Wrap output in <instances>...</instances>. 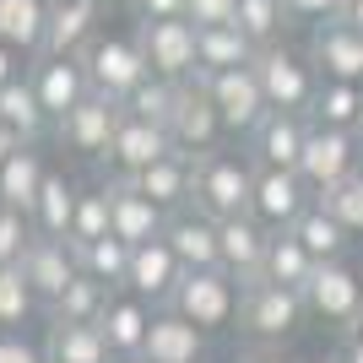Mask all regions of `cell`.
Listing matches in <instances>:
<instances>
[{
  "instance_id": "30bf717a",
  "label": "cell",
  "mask_w": 363,
  "mask_h": 363,
  "mask_svg": "<svg viewBox=\"0 0 363 363\" xmlns=\"http://www.w3.org/2000/svg\"><path fill=\"white\" fill-rule=\"evenodd\" d=\"M309 206H315V190H309V179H303L298 168H260V174H255L250 212L272 228V233H288Z\"/></svg>"
},
{
  "instance_id": "5bb4252c",
  "label": "cell",
  "mask_w": 363,
  "mask_h": 363,
  "mask_svg": "<svg viewBox=\"0 0 363 363\" xmlns=\"http://www.w3.org/2000/svg\"><path fill=\"white\" fill-rule=\"evenodd\" d=\"M303 55L315 60L320 82H363V33L352 28L347 16H336V22H315Z\"/></svg>"
},
{
  "instance_id": "e575fe53",
  "label": "cell",
  "mask_w": 363,
  "mask_h": 363,
  "mask_svg": "<svg viewBox=\"0 0 363 363\" xmlns=\"http://www.w3.org/2000/svg\"><path fill=\"white\" fill-rule=\"evenodd\" d=\"M130 250L136 244H125L120 233H104V239H92L82 250V272L108 282V288H125V277H130Z\"/></svg>"
},
{
  "instance_id": "52a82bcc",
  "label": "cell",
  "mask_w": 363,
  "mask_h": 363,
  "mask_svg": "<svg viewBox=\"0 0 363 363\" xmlns=\"http://www.w3.org/2000/svg\"><path fill=\"white\" fill-rule=\"evenodd\" d=\"M363 168V136L358 130H336V125H315L309 120V141H303L298 174L309 179L315 196H325L331 184H342L347 174Z\"/></svg>"
},
{
  "instance_id": "f546056e",
  "label": "cell",
  "mask_w": 363,
  "mask_h": 363,
  "mask_svg": "<svg viewBox=\"0 0 363 363\" xmlns=\"http://www.w3.org/2000/svg\"><path fill=\"white\" fill-rule=\"evenodd\" d=\"M44 152L33 147V141H22V147L0 163V206H16V212L33 217V201H38V190H44Z\"/></svg>"
},
{
  "instance_id": "d4e9b609",
  "label": "cell",
  "mask_w": 363,
  "mask_h": 363,
  "mask_svg": "<svg viewBox=\"0 0 363 363\" xmlns=\"http://www.w3.org/2000/svg\"><path fill=\"white\" fill-rule=\"evenodd\" d=\"M44 358L49 363H114V347H108L98 320H49Z\"/></svg>"
},
{
  "instance_id": "8fae6325",
  "label": "cell",
  "mask_w": 363,
  "mask_h": 363,
  "mask_svg": "<svg viewBox=\"0 0 363 363\" xmlns=\"http://www.w3.org/2000/svg\"><path fill=\"white\" fill-rule=\"evenodd\" d=\"M303 303H309V315H315V320L347 331L352 315L363 309V277L352 272L347 260H320L315 277H309V288H303Z\"/></svg>"
},
{
  "instance_id": "db71d44e",
  "label": "cell",
  "mask_w": 363,
  "mask_h": 363,
  "mask_svg": "<svg viewBox=\"0 0 363 363\" xmlns=\"http://www.w3.org/2000/svg\"><path fill=\"white\" fill-rule=\"evenodd\" d=\"M108 6H130V0H108Z\"/></svg>"
},
{
  "instance_id": "ee69618b",
  "label": "cell",
  "mask_w": 363,
  "mask_h": 363,
  "mask_svg": "<svg viewBox=\"0 0 363 363\" xmlns=\"http://www.w3.org/2000/svg\"><path fill=\"white\" fill-rule=\"evenodd\" d=\"M282 6H288L293 22H309V28H315V22H336L347 0H282Z\"/></svg>"
},
{
  "instance_id": "9c48e42d",
  "label": "cell",
  "mask_w": 363,
  "mask_h": 363,
  "mask_svg": "<svg viewBox=\"0 0 363 363\" xmlns=\"http://www.w3.org/2000/svg\"><path fill=\"white\" fill-rule=\"evenodd\" d=\"M136 38H141V55H147V65L157 76H168V82L201 76V65H196V22H190V16L136 22Z\"/></svg>"
},
{
  "instance_id": "277c9868",
  "label": "cell",
  "mask_w": 363,
  "mask_h": 363,
  "mask_svg": "<svg viewBox=\"0 0 363 363\" xmlns=\"http://www.w3.org/2000/svg\"><path fill=\"white\" fill-rule=\"evenodd\" d=\"M82 65H87L92 92H104V98H114V104H125V98L152 76L136 33H98V38L82 49Z\"/></svg>"
},
{
  "instance_id": "d6986e66",
  "label": "cell",
  "mask_w": 363,
  "mask_h": 363,
  "mask_svg": "<svg viewBox=\"0 0 363 363\" xmlns=\"http://www.w3.org/2000/svg\"><path fill=\"white\" fill-rule=\"evenodd\" d=\"M163 239L174 244V255L184 260V272H201V266H223V239H217V217H206L190 201L179 212H168Z\"/></svg>"
},
{
  "instance_id": "7c38bea8",
  "label": "cell",
  "mask_w": 363,
  "mask_h": 363,
  "mask_svg": "<svg viewBox=\"0 0 363 363\" xmlns=\"http://www.w3.org/2000/svg\"><path fill=\"white\" fill-rule=\"evenodd\" d=\"M22 277H28V288L38 293V303H44V315H49L55 298L82 277V250H76L71 239H49V233H38V239L28 244V255H22Z\"/></svg>"
},
{
  "instance_id": "836d02e7",
  "label": "cell",
  "mask_w": 363,
  "mask_h": 363,
  "mask_svg": "<svg viewBox=\"0 0 363 363\" xmlns=\"http://www.w3.org/2000/svg\"><path fill=\"white\" fill-rule=\"evenodd\" d=\"M315 125H336V130H358L363 125V82H320L315 104H309Z\"/></svg>"
},
{
  "instance_id": "3957f363",
  "label": "cell",
  "mask_w": 363,
  "mask_h": 363,
  "mask_svg": "<svg viewBox=\"0 0 363 363\" xmlns=\"http://www.w3.org/2000/svg\"><path fill=\"white\" fill-rule=\"evenodd\" d=\"M239 303H244V282L233 272H223V266H201V272H184L179 288H174V298H168V309H179L190 325H201V331H228L233 320H239Z\"/></svg>"
},
{
  "instance_id": "5b68a950",
  "label": "cell",
  "mask_w": 363,
  "mask_h": 363,
  "mask_svg": "<svg viewBox=\"0 0 363 363\" xmlns=\"http://www.w3.org/2000/svg\"><path fill=\"white\" fill-rule=\"evenodd\" d=\"M255 76H260V87H266V104L288 108V114H309V104H315V92H320L315 60L298 55V49H288V38L266 44L255 55Z\"/></svg>"
},
{
  "instance_id": "f907efd6",
  "label": "cell",
  "mask_w": 363,
  "mask_h": 363,
  "mask_svg": "<svg viewBox=\"0 0 363 363\" xmlns=\"http://www.w3.org/2000/svg\"><path fill=\"white\" fill-rule=\"evenodd\" d=\"M16 147H22V141H16V136H11V130H6V125H0V163H6V157H11V152H16Z\"/></svg>"
},
{
  "instance_id": "f1b7e54d",
  "label": "cell",
  "mask_w": 363,
  "mask_h": 363,
  "mask_svg": "<svg viewBox=\"0 0 363 363\" xmlns=\"http://www.w3.org/2000/svg\"><path fill=\"white\" fill-rule=\"evenodd\" d=\"M44 28H49V0H0V44L38 60L44 55Z\"/></svg>"
},
{
  "instance_id": "4316f807",
  "label": "cell",
  "mask_w": 363,
  "mask_h": 363,
  "mask_svg": "<svg viewBox=\"0 0 363 363\" xmlns=\"http://www.w3.org/2000/svg\"><path fill=\"white\" fill-rule=\"evenodd\" d=\"M130 179H136L163 212H179V206H190V190H196V157L163 152L152 168H141V174H130Z\"/></svg>"
},
{
  "instance_id": "74e56055",
  "label": "cell",
  "mask_w": 363,
  "mask_h": 363,
  "mask_svg": "<svg viewBox=\"0 0 363 363\" xmlns=\"http://www.w3.org/2000/svg\"><path fill=\"white\" fill-rule=\"evenodd\" d=\"M233 22H239V28L250 33L260 49H266V44H282V38H288V28H293V16H288V6H282V0H239Z\"/></svg>"
},
{
  "instance_id": "ac0fdd59",
  "label": "cell",
  "mask_w": 363,
  "mask_h": 363,
  "mask_svg": "<svg viewBox=\"0 0 363 363\" xmlns=\"http://www.w3.org/2000/svg\"><path fill=\"white\" fill-rule=\"evenodd\" d=\"M108 0H49V28H44V55H82L104 33Z\"/></svg>"
},
{
  "instance_id": "ffe728a7",
  "label": "cell",
  "mask_w": 363,
  "mask_h": 363,
  "mask_svg": "<svg viewBox=\"0 0 363 363\" xmlns=\"http://www.w3.org/2000/svg\"><path fill=\"white\" fill-rule=\"evenodd\" d=\"M152 315H157V303H147L141 293L130 288H114L104 303V315H98V325H104L108 347H114V358H141V347H147V331H152Z\"/></svg>"
},
{
  "instance_id": "6da1fadb",
  "label": "cell",
  "mask_w": 363,
  "mask_h": 363,
  "mask_svg": "<svg viewBox=\"0 0 363 363\" xmlns=\"http://www.w3.org/2000/svg\"><path fill=\"white\" fill-rule=\"evenodd\" d=\"M255 174L260 163L250 157V152L239 147H217V152H201L196 157V190H190V201H196L206 217H239L250 212V196H255Z\"/></svg>"
},
{
  "instance_id": "ab89813d",
  "label": "cell",
  "mask_w": 363,
  "mask_h": 363,
  "mask_svg": "<svg viewBox=\"0 0 363 363\" xmlns=\"http://www.w3.org/2000/svg\"><path fill=\"white\" fill-rule=\"evenodd\" d=\"M174 104H179V82H168V76H157V71H152L147 82H141V87L125 98V108H130V114H141V120H157V125H168Z\"/></svg>"
},
{
  "instance_id": "b9f144b4",
  "label": "cell",
  "mask_w": 363,
  "mask_h": 363,
  "mask_svg": "<svg viewBox=\"0 0 363 363\" xmlns=\"http://www.w3.org/2000/svg\"><path fill=\"white\" fill-rule=\"evenodd\" d=\"M315 201H325V206H331V212L352 228V239L363 233V168H358V174H347L342 184H331V190H325V196H315Z\"/></svg>"
},
{
  "instance_id": "484cf974",
  "label": "cell",
  "mask_w": 363,
  "mask_h": 363,
  "mask_svg": "<svg viewBox=\"0 0 363 363\" xmlns=\"http://www.w3.org/2000/svg\"><path fill=\"white\" fill-rule=\"evenodd\" d=\"M260 44L239 22H223V28H196V65L201 76H217V71H233V65H255Z\"/></svg>"
},
{
  "instance_id": "4dcf8cb0",
  "label": "cell",
  "mask_w": 363,
  "mask_h": 363,
  "mask_svg": "<svg viewBox=\"0 0 363 363\" xmlns=\"http://www.w3.org/2000/svg\"><path fill=\"white\" fill-rule=\"evenodd\" d=\"M76 201H82V184L60 168L44 174V190L33 201V228L49 233V239H71V217H76Z\"/></svg>"
},
{
  "instance_id": "d590c367",
  "label": "cell",
  "mask_w": 363,
  "mask_h": 363,
  "mask_svg": "<svg viewBox=\"0 0 363 363\" xmlns=\"http://www.w3.org/2000/svg\"><path fill=\"white\" fill-rule=\"evenodd\" d=\"M104 233H114V201H108V184H92V190H82V201H76L71 244H76V250H87V244L104 239Z\"/></svg>"
},
{
  "instance_id": "816d5d0a",
  "label": "cell",
  "mask_w": 363,
  "mask_h": 363,
  "mask_svg": "<svg viewBox=\"0 0 363 363\" xmlns=\"http://www.w3.org/2000/svg\"><path fill=\"white\" fill-rule=\"evenodd\" d=\"M347 342H358V347H363V309L352 315V325H347Z\"/></svg>"
},
{
  "instance_id": "603a6c76",
  "label": "cell",
  "mask_w": 363,
  "mask_h": 363,
  "mask_svg": "<svg viewBox=\"0 0 363 363\" xmlns=\"http://www.w3.org/2000/svg\"><path fill=\"white\" fill-rule=\"evenodd\" d=\"M147 363H201L206 358V331L190 325L179 309H157L152 315V331H147V347H141Z\"/></svg>"
},
{
  "instance_id": "7dc6e473",
  "label": "cell",
  "mask_w": 363,
  "mask_h": 363,
  "mask_svg": "<svg viewBox=\"0 0 363 363\" xmlns=\"http://www.w3.org/2000/svg\"><path fill=\"white\" fill-rule=\"evenodd\" d=\"M239 363H293V358H288L282 347H250V352H244Z\"/></svg>"
},
{
  "instance_id": "f35d334b",
  "label": "cell",
  "mask_w": 363,
  "mask_h": 363,
  "mask_svg": "<svg viewBox=\"0 0 363 363\" xmlns=\"http://www.w3.org/2000/svg\"><path fill=\"white\" fill-rule=\"evenodd\" d=\"M108 282H98V277H76L71 288L60 293V298H55V309H49V320H98L104 315V303H108Z\"/></svg>"
},
{
  "instance_id": "44dd1931",
  "label": "cell",
  "mask_w": 363,
  "mask_h": 363,
  "mask_svg": "<svg viewBox=\"0 0 363 363\" xmlns=\"http://www.w3.org/2000/svg\"><path fill=\"white\" fill-rule=\"evenodd\" d=\"M303 141H309V114L272 108V114L250 130V157H255L260 168H298Z\"/></svg>"
},
{
  "instance_id": "d6a6232c",
  "label": "cell",
  "mask_w": 363,
  "mask_h": 363,
  "mask_svg": "<svg viewBox=\"0 0 363 363\" xmlns=\"http://www.w3.org/2000/svg\"><path fill=\"white\" fill-rule=\"evenodd\" d=\"M315 266H320V260L303 250V239L288 228V233H272L260 277H266V282H282V288H298V293H303V288H309V277H315Z\"/></svg>"
},
{
  "instance_id": "cb8c5ba5",
  "label": "cell",
  "mask_w": 363,
  "mask_h": 363,
  "mask_svg": "<svg viewBox=\"0 0 363 363\" xmlns=\"http://www.w3.org/2000/svg\"><path fill=\"white\" fill-rule=\"evenodd\" d=\"M108 201H114V233H120L125 244H147V239L163 233L168 212L141 190L136 179H120V174H114V179H108Z\"/></svg>"
},
{
  "instance_id": "4fadbf2b",
  "label": "cell",
  "mask_w": 363,
  "mask_h": 363,
  "mask_svg": "<svg viewBox=\"0 0 363 363\" xmlns=\"http://www.w3.org/2000/svg\"><path fill=\"white\" fill-rule=\"evenodd\" d=\"M120 114H125V104H114L104 92H87L65 120H55V136H60V147L82 152V157H108V141H114Z\"/></svg>"
},
{
  "instance_id": "f6af8a7d",
  "label": "cell",
  "mask_w": 363,
  "mask_h": 363,
  "mask_svg": "<svg viewBox=\"0 0 363 363\" xmlns=\"http://www.w3.org/2000/svg\"><path fill=\"white\" fill-rule=\"evenodd\" d=\"M0 363H49L22 331H0Z\"/></svg>"
},
{
  "instance_id": "8d00e7d4",
  "label": "cell",
  "mask_w": 363,
  "mask_h": 363,
  "mask_svg": "<svg viewBox=\"0 0 363 363\" xmlns=\"http://www.w3.org/2000/svg\"><path fill=\"white\" fill-rule=\"evenodd\" d=\"M33 315H44V303L28 288L22 266H0V331H22Z\"/></svg>"
},
{
  "instance_id": "7402d4cb",
  "label": "cell",
  "mask_w": 363,
  "mask_h": 363,
  "mask_svg": "<svg viewBox=\"0 0 363 363\" xmlns=\"http://www.w3.org/2000/svg\"><path fill=\"white\" fill-rule=\"evenodd\" d=\"M217 239H223V272H233L239 282H255L260 266H266L272 228L260 223L255 212H239V217H223V223H217Z\"/></svg>"
},
{
  "instance_id": "83f0119b",
  "label": "cell",
  "mask_w": 363,
  "mask_h": 363,
  "mask_svg": "<svg viewBox=\"0 0 363 363\" xmlns=\"http://www.w3.org/2000/svg\"><path fill=\"white\" fill-rule=\"evenodd\" d=\"M0 125H6L16 141H33V147H38V136L55 125V120L44 114V104H38V87H33L28 71H16L11 82L0 87Z\"/></svg>"
},
{
  "instance_id": "2e32d148",
  "label": "cell",
  "mask_w": 363,
  "mask_h": 363,
  "mask_svg": "<svg viewBox=\"0 0 363 363\" xmlns=\"http://www.w3.org/2000/svg\"><path fill=\"white\" fill-rule=\"evenodd\" d=\"M163 152H174V141H168V125L141 120V114H130V108H125L120 125H114V141H108V168H114L120 179H130V174L152 168Z\"/></svg>"
},
{
  "instance_id": "1f68e13d",
  "label": "cell",
  "mask_w": 363,
  "mask_h": 363,
  "mask_svg": "<svg viewBox=\"0 0 363 363\" xmlns=\"http://www.w3.org/2000/svg\"><path fill=\"white\" fill-rule=\"evenodd\" d=\"M293 233L303 239V250H309L315 260H347V250H352V228L342 223L325 201H315V206L293 223Z\"/></svg>"
},
{
  "instance_id": "ba28073f",
  "label": "cell",
  "mask_w": 363,
  "mask_h": 363,
  "mask_svg": "<svg viewBox=\"0 0 363 363\" xmlns=\"http://www.w3.org/2000/svg\"><path fill=\"white\" fill-rule=\"evenodd\" d=\"M206 87H212V104H217V114H223V130H228L233 141H250V130H255V125L272 114V104H266V87H260L255 65L217 71V76H206Z\"/></svg>"
},
{
  "instance_id": "9a60e30c",
  "label": "cell",
  "mask_w": 363,
  "mask_h": 363,
  "mask_svg": "<svg viewBox=\"0 0 363 363\" xmlns=\"http://www.w3.org/2000/svg\"><path fill=\"white\" fill-rule=\"evenodd\" d=\"M28 76H33V87H38V104H44L49 120H65V114L92 92L82 55H38Z\"/></svg>"
},
{
  "instance_id": "7bdbcfd3",
  "label": "cell",
  "mask_w": 363,
  "mask_h": 363,
  "mask_svg": "<svg viewBox=\"0 0 363 363\" xmlns=\"http://www.w3.org/2000/svg\"><path fill=\"white\" fill-rule=\"evenodd\" d=\"M233 11H239V0H184V16L196 28H223V22H233Z\"/></svg>"
},
{
  "instance_id": "60d3db41",
  "label": "cell",
  "mask_w": 363,
  "mask_h": 363,
  "mask_svg": "<svg viewBox=\"0 0 363 363\" xmlns=\"http://www.w3.org/2000/svg\"><path fill=\"white\" fill-rule=\"evenodd\" d=\"M33 239H38L33 217L16 212V206H0V266H22V255H28Z\"/></svg>"
},
{
  "instance_id": "11a10c76",
  "label": "cell",
  "mask_w": 363,
  "mask_h": 363,
  "mask_svg": "<svg viewBox=\"0 0 363 363\" xmlns=\"http://www.w3.org/2000/svg\"><path fill=\"white\" fill-rule=\"evenodd\" d=\"M201 363H212V358H201Z\"/></svg>"
},
{
  "instance_id": "f5cc1de1",
  "label": "cell",
  "mask_w": 363,
  "mask_h": 363,
  "mask_svg": "<svg viewBox=\"0 0 363 363\" xmlns=\"http://www.w3.org/2000/svg\"><path fill=\"white\" fill-rule=\"evenodd\" d=\"M114 363H147V358H114Z\"/></svg>"
},
{
  "instance_id": "c3c4849f",
  "label": "cell",
  "mask_w": 363,
  "mask_h": 363,
  "mask_svg": "<svg viewBox=\"0 0 363 363\" xmlns=\"http://www.w3.org/2000/svg\"><path fill=\"white\" fill-rule=\"evenodd\" d=\"M16 60H22V55H11V49L0 44V87H6V82L16 76Z\"/></svg>"
},
{
  "instance_id": "e0dca14e",
  "label": "cell",
  "mask_w": 363,
  "mask_h": 363,
  "mask_svg": "<svg viewBox=\"0 0 363 363\" xmlns=\"http://www.w3.org/2000/svg\"><path fill=\"white\" fill-rule=\"evenodd\" d=\"M179 277H184V260L174 255V244H168L163 233L130 250V277H125V288L141 293L147 303L163 309V303L174 298V288H179Z\"/></svg>"
},
{
  "instance_id": "7a4b0ae2",
  "label": "cell",
  "mask_w": 363,
  "mask_h": 363,
  "mask_svg": "<svg viewBox=\"0 0 363 363\" xmlns=\"http://www.w3.org/2000/svg\"><path fill=\"white\" fill-rule=\"evenodd\" d=\"M309 303L298 288H282V282H244V303H239V331L250 336V347H282L293 331L303 325Z\"/></svg>"
},
{
  "instance_id": "bcb514c9",
  "label": "cell",
  "mask_w": 363,
  "mask_h": 363,
  "mask_svg": "<svg viewBox=\"0 0 363 363\" xmlns=\"http://www.w3.org/2000/svg\"><path fill=\"white\" fill-rule=\"evenodd\" d=\"M136 22H163V16H184V0H130Z\"/></svg>"
},
{
  "instance_id": "8992f818",
  "label": "cell",
  "mask_w": 363,
  "mask_h": 363,
  "mask_svg": "<svg viewBox=\"0 0 363 363\" xmlns=\"http://www.w3.org/2000/svg\"><path fill=\"white\" fill-rule=\"evenodd\" d=\"M223 136H228V130H223V114H217V104H212L206 76L179 82V104H174V114H168V141H174V152L201 157V152L223 147Z\"/></svg>"
},
{
  "instance_id": "9f6ffc18",
  "label": "cell",
  "mask_w": 363,
  "mask_h": 363,
  "mask_svg": "<svg viewBox=\"0 0 363 363\" xmlns=\"http://www.w3.org/2000/svg\"><path fill=\"white\" fill-rule=\"evenodd\" d=\"M358 136H363V125H358Z\"/></svg>"
},
{
  "instance_id": "681fc988",
  "label": "cell",
  "mask_w": 363,
  "mask_h": 363,
  "mask_svg": "<svg viewBox=\"0 0 363 363\" xmlns=\"http://www.w3.org/2000/svg\"><path fill=\"white\" fill-rule=\"evenodd\" d=\"M342 16H347L352 28H358V33H363V0H347V6H342Z\"/></svg>"
}]
</instances>
